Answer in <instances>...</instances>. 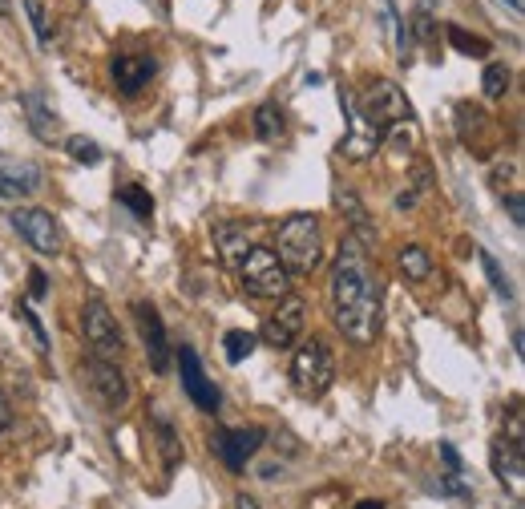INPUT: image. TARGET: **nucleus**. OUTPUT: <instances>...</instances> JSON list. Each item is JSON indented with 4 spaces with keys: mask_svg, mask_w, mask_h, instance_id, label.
<instances>
[{
    "mask_svg": "<svg viewBox=\"0 0 525 509\" xmlns=\"http://www.w3.org/2000/svg\"><path fill=\"white\" fill-rule=\"evenodd\" d=\"M505 441L525 445V417H521V404H513V409H509V437H505Z\"/></svg>",
    "mask_w": 525,
    "mask_h": 509,
    "instance_id": "2f4dec72",
    "label": "nucleus"
},
{
    "mask_svg": "<svg viewBox=\"0 0 525 509\" xmlns=\"http://www.w3.org/2000/svg\"><path fill=\"white\" fill-rule=\"evenodd\" d=\"M263 441H267V429H219L215 441H210V449H215V453L223 457L227 469L239 473V469L259 453Z\"/></svg>",
    "mask_w": 525,
    "mask_h": 509,
    "instance_id": "f8f14e48",
    "label": "nucleus"
},
{
    "mask_svg": "<svg viewBox=\"0 0 525 509\" xmlns=\"http://www.w3.org/2000/svg\"><path fill=\"white\" fill-rule=\"evenodd\" d=\"M416 33L425 37V41H433V13H429V9H420V13H416Z\"/></svg>",
    "mask_w": 525,
    "mask_h": 509,
    "instance_id": "c9c22d12",
    "label": "nucleus"
},
{
    "mask_svg": "<svg viewBox=\"0 0 525 509\" xmlns=\"http://www.w3.org/2000/svg\"><path fill=\"white\" fill-rule=\"evenodd\" d=\"M303 328H307V303L299 295H283L279 308L263 320L259 340H267L271 348H295L299 336H303Z\"/></svg>",
    "mask_w": 525,
    "mask_h": 509,
    "instance_id": "0eeeda50",
    "label": "nucleus"
},
{
    "mask_svg": "<svg viewBox=\"0 0 525 509\" xmlns=\"http://www.w3.org/2000/svg\"><path fill=\"white\" fill-rule=\"evenodd\" d=\"M239 275H243V291L255 295V299H283L291 291V275L287 267L279 263V255L271 247H251V255L239 263Z\"/></svg>",
    "mask_w": 525,
    "mask_h": 509,
    "instance_id": "423d86ee",
    "label": "nucleus"
},
{
    "mask_svg": "<svg viewBox=\"0 0 525 509\" xmlns=\"http://www.w3.org/2000/svg\"><path fill=\"white\" fill-rule=\"evenodd\" d=\"M340 106L348 110V134L340 138V158H348V162H364V158H372L376 150H380V138L360 122V114H356V106H352V93H344L340 89Z\"/></svg>",
    "mask_w": 525,
    "mask_h": 509,
    "instance_id": "dca6fc26",
    "label": "nucleus"
},
{
    "mask_svg": "<svg viewBox=\"0 0 525 509\" xmlns=\"http://www.w3.org/2000/svg\"><path fill=\"white\" fill-rule=\"evenodd\" d=\"M441 457H445V465H449L453 473H461V453H457L449 441H441Z\"/></svg>",
    "mask_w": 525,
    "mask_h": 509,
    "instance_id": "e433bc0d",
    "label": "nucleus"
},
{
    "mask_svg": "<svg viewBox=\"0 0 525 509\" xmlns=\"http://www.w3.org/2000/svg\"><path fill=\"white\" fill-rule=\"evenodd\" d=\"M65 150H69V158L81 162V166H97V162H101V146H97L93 138H85V134L65 138Z\"/></svg>",
    "mask_w": 525,
    "mask_h": 509,
    "instance_id": "393cba45",
    "label": "nucleus"
},
{
    "mask_svg": "<svg viewBox=\"0 0 525 509\" xmlns=\"http://www.w3.org/2000/svg\"><path fill=\"white\" fill-rule=\"evenodd\" d=\"M356 509H384V501H360Z\"/></svg>",
    "mask_w": 525,
    "mask_h": 509,
    "instance_id": "a19ab883",
    "label": "nucleus"
},
{
    "mask_svg": "<svg viewBox=\"0 0 525 509\" xmlns=\"http://www.w3.org/2000/svg\"><path fill=\"white\" fill-rule=\"evenodd\" d=\"M481 267H485V275H489V283H493V291H497L501 299H513V287H509V279H505V271L497 267V259H493L489 251H481Z\"/></svg>",
    "mask_w": 525,
    "mask_h": 509,
    "instance_id": "7c9ffc66",
    "label": "nucleus"
},
{
    "mask_svg": "<svg viewBox=\"0 0 525 509\" xmlns=\"http://www.w3.org/2000/svg\"><path fill=\"white\" fill-rule=\"evenodd\" d=\"M336 207H340V215L348 219V231H352V239L360 243V247H372L376 243V227H372V219H368V207L356 198V190H348V186H336Z\"/></svg>",
    "mask_w": 525,
    "mask_h": 509,
    "instance_id": "a211bd4d",
    "label": "nucleus"
},
{
    "mask_svg": "<svg viewBox=\"0 0 525 509\" xmlns=\"http://www.w3.org/2000/svg\"><path fill=\"white\" fill-rule=\"evenodd\" d=\"M21 106H25V118H29L33 138H37V142H57L61 118H57V110L45 101V93H41V89H29V93L21 97Z\"/></svg>",
    "mask_w": 525,
    "mask_h": 509,
    "instance_id": "f3484780",
    "label": "nucleus"
},
{
    "mask_svg": "<svg viewBox=\"0 0 525 509\" xmlns=\"http://www.w3.org/2000/svg\"><path fill=\"white\" fill-rule=\"evenodd\" d=\"M380 25H384V33H388L392 45H396L400 65H408V29H404V21H400V13H396L392 0H380Z\"/></svg>",
    "mask_w": 525,
    "mask_h": 509,
    "instance_id": "412c9836",
    "label": "nucleus"
},
{
    "mask_svg": "<svg viewBox=\"0 0 525 509\" xmlns=\"http://www.w3.org/2000/svg\"><path fill=\"white\" fill-rule=\"evenodd\" d=\"M251 227L247 223H215V251H219V259L227 263V267H239L247 255H251Z\"/></svg>",
    "mask_w": 525,
    "mask_h": 509,
    "instance_id": "6ab92c4d",
    "label": "nucleus"
},
{
    "mask_svg": "<svg viewBox=\"0 0 525 509\" xmlns=\"http://www.w3.org/2000/svg\"><path fill=\"white\" fill-rule=\"evenodd\" d=\"M352 106H356L360 122H364L380 142L400 138V134L412 130V106H408V97H404V89H400L396 81H376V85L364 93V101L352 97Z\"/></svg>",
    "mask_w": 525,
    "mask_h": 509,
    "instance_id": "f03ea898",
    "label": "nucleus"
},
{
    "mask_svg": "<svg viewBox=\"0 0 525 509\" xmlns=\"http://www.w3.org/2000/svg\"><path fill=\"white\" fill-rule=\"evenodd\" d=\"M255 344H259V336H255V332H243V328H235V332L223 336V348H227V360H231V364H243V360L255 352Z\"/></svg>",
    "mask_w": 525,
    "mask_h": 509,
    "instance_id": "5701e85b",
    "label": "nucleus"
},
{
    "mask_svg": "<svg viewBox=\"0 0 525 509\" xmlns=\"http://www.w3.org/2000/svg\"><path fill=\"white\" fill-rule=\"evenodd\" d=\"M134 320H138V332H142V344H146L154 372H166L170 368V340H166L162 316L150 308V303H134Z\"/></svg>",
    "mask_w": 525,
    "mask_h": 509,
    "instance_id": "4468645a",
    "label": "nucleus"
},
{
    "mask_svg": "<svg viewBox=\"0 0 525 509\" xmlns=\"http://www.w3.org/2000/svg\"><path fill=\"white\" fill-rule=\"evenodd\" d=\"M178 372H182V388H186V396L198 404V409H202V413H219L223 392L215 388V380H206L202 360H198V352H194L190 344L178 348Z\"/></svg>",
    "mask_w": 525,
    "mask_h": 509,
    "instance_id": "9d476101",
    "label": "nucleus"
},
{
    "mask_svg": "<svg viewBox=\"0 0 525 509\" xmlns=\"http://www.w3.org/2000/svg\"><path fill=\"white\" fill-rule=\"evenodd\" d=\"M17 316H21V320H25V328L33 332V340H37V352H49V332H45L41 316L29 308V303H17Z\"/></svg>",
    "mask_w": 525,
    "mask_h": 509,
    "instance_id": "c756f323",
    "label": "nucleus"
},
{
    "mask_svg": "<svg viewBox=\"0 0 525 509\" xmlns=\"http://www.w3.org/2000/svg\"><path fill=\"white\" fill-rule=\"evenodd\" d=\"M481 89H485L489 101H501V97L509 93V69H505V65H485V73H481Z\"/></svg>",
    "mask_w": 525,
    "mask_h": 509,
    "instance_id": "bb28decb",
    "label": "nucleus"
},
{
    "mask_svg": "<svg viewBox=\"0 0 525 509\" xmlns=\"http://www.w3.org/2000/svg\"><path fill=\"white\" fill-rule=\"evenodd\" d=\"M396 267H400V275H408L412 283H420V279H429V275H433V255H429L425 247H420V243H408V247H400Z\"/></svg>",
    "mask_w": 525,
    "mask_h": 509,
    "instance_id": "aec40b11",
    "label": "nucleus"
},
{
    "mask_svg": "<svg viewBox=\"0 0 525 509\" xmlns=\"http://www.w3.org/2000/svg\"><path fill=\"white\" fill-rule=\"evenodd\" d=\"M449 45L469 53V57H489V41L485 37H469L461 25H449Z\"/></svg>",
    "mask_w": 525,
    "mask_h": 509,
    "instance_id": "cd10ccee",
    "label": "nucleus"
},
{
    "mask_svg": "<svg viewBox=\"0 0 525 509\" xmlns=\"http://www.w3.org/2000/svg\"><path fill=\"white\" fill-rule=\"evenodd\" d=\"M81 336H85V344H89V356H97V360H122V348H126V340H122V332H118V320H114V312H110V303H105L101 295H89L85 299V308H81Z\"/></svg>",
    "mask_w": 525,
    "mask_h": 509,
    "instance_id": "39448f33",
    "label": "nucleus"
},
{
    "mask_svg": "<svg viewBox=\"0 0 525 509\" xmlns=\"http://www.w3.org/2000/svg\"><path fill=\"white\" fill-rule=\"evenodd\" d=\"M85 384H89V392L101 400V409H110V413H122V409H126L130 384H126V376H122V368H118L114 360L89 356V364H85Z\"/></svg>",
    "mask_w": 525,
    "mask_h": 509,
    "instance_id": "1a4fd4ad",
    "label": "nucleus"
},
{
    "mask_svg": "<svg viewBox=\"0 0 525 509\" xmlns=\"http://www.w3.org/2000/svg\"><path fill=\"white\" fill-rule=\"evenodd\" d=\"M279 263L287 275H311L324 263V227L315 215H291L279 223Z\"/></svg>",
    "mask_w": 525,
    "mask_h": 509,
    "instance_id": "7ed1b4c3",
    "label": "nucleus"
},
{
    "mask_svg": "<svg viewBox=\"0 0 525 509\" xmlns=\"http://www.w3.org/2000/svg\"><path fill=\"white\" fill-rule=\"evenodd\" d=\"M118 202H122V207H130L138 219H150V215H154V198H150L142 186H122V190H118Z\"/></svg>",
    "mask_w": 525,
    "mask_h": 509,
    "instance_id": "a878e982",
    "label": "nucleus"
},
{
    "mask_svg": "<svg viewBox=\"0 0 525 509\" xmlns=\"http://www.w3.org/2000/svg\"><path fill=\"white\" fill-rule=\"evenodd\" d=\"M29 295H33V299H45V295H49V279H45L41 267H29Z\"/></svg>",
    "mask_w": 525,
    "mask_h": 509,
    "instance_id": "72a5a7b5",
    "label": "nucleus"
},
{
    "mask_svg": "<svg viewBox=\"0 0 525 509\" xmlns=\"http://www.w3.org/2000/svg\"><path fill=\"white\" fill-rule=\"evenodd\" d=\"M441 493H449V497H469V485L461 481V473H449V477L441 481Z\"/></svg>",
    "mask_w": 525,
    "mask_h": 509,
    "instance_id": "f704fd0d",
    "label": "nucleus"
},
{
    "mask_svg": "<svg viewBox=\"0 0 525 509\" xmlns=\"http://www.w3.org/2000/svg\"><path fill=\"white\" fill-rule=\"evenodd\" d=\"M255 138L259 142H279L283 138V110L275 106V101H263V106L255 110Z\"/></svg>",
    "mask_w": 525,
    "mask_h": 509,
    "instance_id": "4be33fe9",
    "label": "nucleus"
},
{
    "mask_svg": "<svg viewBox=\"0 0 525 509\" xmlns=\"http://www.w3.org/2000/svg\"><path fill=\"white\" fill-rule=\"evenodd\" d=\"M505 211H509V219H513V227H521V223H525V202H521V190H513V194H505Z\"/></svg>",
    "mask_w": 525,
    "mask_h": 509,
    "instance_id": "473e14b6",
    "label": "nucleus"
},
{
    "mask_svg": "<svg viewBox=\"0 0 525 509\" xmlns=\"http://www.w3.org/2000/svg\"><path fill=\"white\" fill-rule=\"evenodd\" d=\"M0 17H13V0H0Z\"/></svg>",
    "mask_w": 525,
    "mask_h": 509,
    "instance_id": "ea45409f",
    "label": "nucleus"
},
{
    "mask_svg": "<svg viewBox=\"0 0 525 509\" xmlns=\"http://www.w3.org/2000/svg\"><path fill=\"white\" fill-rule=\"evenodd\" d=\"M45 186V170L29 158L0 150V198H29Z\"/></svg>",
    "mask_w": 525,
    "mask_h": 509,
    "instance_id": "9b49d317",
    "label": "nucleus"
},
{
    "mask_svg": "<svg viewBox=\"0 0 525 509\" xmlns=\"http://www.w3.org/2000/svg\"><path fill=\"white\" fill-rule=\"evenodd\" d=\"M489 465H493V477H497L513 497H521V489H525V445H513V441L497 437V441L489 445Z\"/></svg>",
    "mask_w": 525,
    "mask_h": 509,
    "instance_id": "ddd939ff",
    "label": "nucleus"
},
{
    "mask_svg": "<svg viewBox=\"0 0 525 509\" xmlns=\"http://www.w3.org/2000/svg\"><path fill=\"white\" fill-rule=\"evenodd\" d=\"M110 73H114V85L126 97H134V93H142L150 85V77L158 73V61L150 53H118L114 65H110Z\"/></svg>",
    "mask_w": 525,
    "mask_h": 509,
    "instance_id": "2eb2a0df",
    "label": "nucleus"
},
{
    "mask_svg": "<svg viewBox=\"0 0 525 509\" xmlns=\"http://www.w3.org/2000/svg\"><path fill=\"white\" fill-rule=\"evenodd\" d=\"M332 316L336 328L356 344H372L376 340V324H380V275L368 259V251L344 235L336 263H332Z\"/></svg>",
    "mask_w": 525,
    "mask_h": 509,
    "instance_id": "f257e3e1",
    "label": "nucleus"
},
{
    "mask_svg": "<svg viewBox=\"0 0 525 509\" xmlns=\"http://www.w3.org/2000/svg\"><path fill=\"white\" fill-rule=\"evenodd\" d=\"M13 425V404H9V396L5 392H0V433H5Z\"/></svg>",
    "mask_w": 525,
    "mask_h": 509,
    "instance_id": "4c0bfd02",
    "label": "nucleus"
},
{
    "mask_svg": "<svg viewBox=\"0 0 525 509\" xmlns=\"http://www.w3.org/2000/svg\"><path fill=\"white\" fill-rule=\"evenodd\" d=\"M235 509H259V501L247 497V493H239V497H235Z\"/></svg>",
    "mask_w": 525,
    "mask_h": 509,
    "instance_id": "58836bf2",
    "label": "nucleus"
},
{
    "mask_svg": "<svg viewBox=\"0 0 525 509\" xmlns=\"http://www.w3.org/2000/svg\"><path fill=\"white\" fill-rule=\"evenodd\" d=\"M505 5H509L513 13H521V0H505Z\"/></svg>",
    "mask_w": 525,
    "mask_h": 509,
    "instance_id": "79ce46f5",
    "label": "nucleus"
},
{
    "mask_svg": "<svg viewBox=\"0 0 525 509\" xmlns=\"http://www.w3.org/2000/svg\"><path fill=\"white\" fill-rule=\"evenodd\" d=\"M336 380V360L324 340H303L291 356V388L303 400H320Z\"/></svg>",
    "mask_w": 525,
    "mask_h": 509,
    "instance_id": "20e7f679",
    "label": "nucleus"
},
{
    "mask_svg": "<svg viewBox=\"0 0 525 509\" xmlns=\"http://www.w3.org/2000/svg\"><path fill=\"white\" fill-rule=\"evenodd\" d=\"M154 425H158V449H162V461H166V469H174V465L182 461L178 433H174V425H170L166 417H154Z\"/></svg>",
    "mask_w": 525,
    "mask_h": 509,
    "instance_id": "b1692460",
    "label": "nucleus"
},
{
    "mask_svg": "<svg viewBox=\"0 0 525 509\" xmlns=\"http://www.w3.org/2000/svg\"><path fill=\"white\" fill-rule=\"evenodd\" d=\"M25 13H29V21H33L37 41L49 45V41H53V29H49V13H45V5H41V0H25Z\"/></svg>",
    "mask_w": 525,
    "mask_h": 509,
    "instance_id": "c85d7f7f",
    "label": "nucleus"
},
{
    "mask_svg": "<svg viewBox=\"0 0 525 509\" xmlns=\"http://www.w3.org/2000/svg\"><path fill=\"white\" fill-rule=\"evenodd\" d=\"M9 219H13V231H17L37 255H45V259H57V255H61V231H57V219H53L49 211H41V207H17Z\"/></svg>",
    "mask_w": 525,
    "mask_h": 509,
    "instance_id": "6e6552de",
    "label": "nucleus"
}]
</instances>
